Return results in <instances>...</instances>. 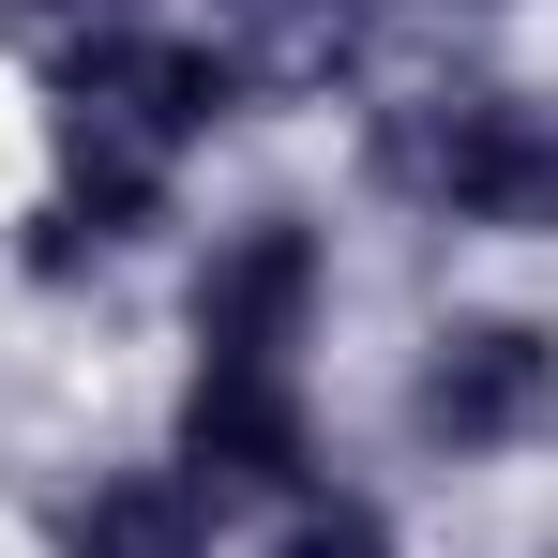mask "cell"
Returning <instances> with one entry per match:
<instances>
[{"label":"cell","instance_id":"obj_1","mask_svg":"<svg viewBox=\"0 0 558 558\" xmlns=\"http://www.w3.org/2000/svg\"><path fill=\"white\" fill-rule=\"evenodd\" d=\"M242 106H257L242 61L211 31H167V15H106V31L46 46V151L106 167V182H182V151H211Z\"/></svg>","mask_w":558,"mask_h":558},{"label":"cell","instance_id":"obj_2","mask_svg":"<svg viewBox=\"0 0 558 558\" xmlns=\"http://www.w3.org/2000/svg\"><path fill=\"white\" fill-rule=\"evenodd\" d=\"M377 182L483 242H558V92H423L377 106Z\"/></svg>","mask_w":558,"mask_h":558},{"label":"cell","instance_id":"obj_3","mask_svg":"<svg viewBox=\"0 0 558 558\" xmlns=\"http://www.w3.org/2000/svg\"><path fill=\"white\" fill-rule=\"evenodd\" d=\"M408 438L453 468L558 438V332L544 317H438L423 363H408Z\"/></svg>","mask_w":558,"mask_h":558},{"label":"cell","instance_id":"obj_4","mask_svg":"<svg viewBox=\"0 0 558 558\" xmlns=\"http://www.w3.org/2000/svg\"><path fill=\"white\" fill-rule=\"evenodd\" d=\"M317 317H332V242H317V211H257V227L211 242V272H196V363L211 377H302Z\"/></svg>","mask_w":558,"mask_h":558},{"label":"cell","instance_id":"obj_5","mask_svg":"<svg viewBox=\"0 0 558 558\" xmlns=\"http://www.w3.org/2000/svg\"><path fill=\"white\" fill-rule=\"evenodd\" d=\"M227 513V498H317V408H302V377H182V453H167Z\"/></svg>","mask_w":558,"mask_h":558},{"label":"cell","instance_id":"obj_6","mask_svg":"<svg viewBox=\"0 0 558 558\" xmlns=\"http://www.w3.org/2000/svg\"><path fill=\"white\" fill-rule=\"evenodd\" d=\"M211 498H196L182 468H92V483H61L46 498V544L61 558H211Z\"/></svg>","mask_w":558,"mask_h":558},{"label":"cell","instance_id":"obj_7","mask_svg":"<svg viewBox=\"0 0 558 558\" xmlns=\"http://www.w3.org/2000/svg\"><path fill=\"white\" fill-rule=\"evenodd\" d=\"M272 558H408V544H392V513H377V498H332V483H317V498H287Z\"/></svg>","mask_w":558,"mask_h":558},{"label":"cell","instance_id":"obj_8","mask_svg":"<svg viewBox=\"0 0 558 558\" xmlns=\"http://www.w3.org/2000/svg\"><path fill=\"white\" fill-rule=\"evenodd\" d=\"M15 15H46V31H106V15H151V0H15Z\"/></svg>","mask_w":558,"mask_h":558}]
</instances>
